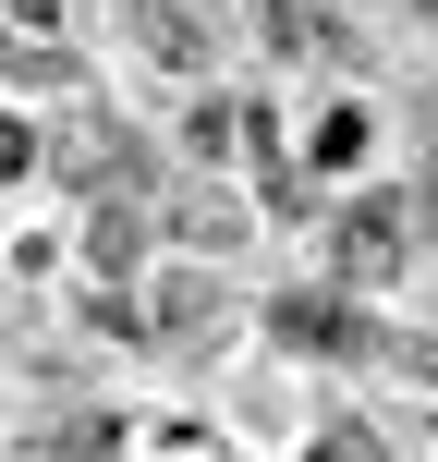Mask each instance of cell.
Instances as JSON below:
<instances>
[{"instance_id": "6da1fadb", "label": "cell", "mask_w": 438, "mask_h": 462, "mask_svg": "<svg viewBox=\"0 0 438 462\" xmlns=\"http://www.w3.org/2000/svg\"><path fill=\"white\" fill-rule=\"evenodd\" d=\"M402 244H415V219H402L390 195H366V208H353V231H341V268H353V280H377Z\"/></svg>"}]
</instances>
